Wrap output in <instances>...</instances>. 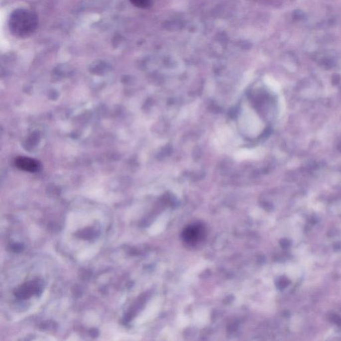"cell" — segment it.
Instances as JSON below:
<instances>
[{"label":"cell","instance_id":"obj_1","mask_svg":"<svg viewBox=\"0 0 341 341\" xmlns=\"http://www.w3.org/2000/svg\"><path fill=\"white\" fill-rule=\"evenodd\" d=\"M38 25V18L32 11L25 8L15 9L8 21L9 31L17 38H25L34 33Z\"/></svg>","mask_w":341,"mask_h":341},{"label":"cell","instance_id":"obj_2","mask_svg":"<svg viewBox=\"0 0 341 341\" xmlns=\"http://www.w3.org/2000/svg\"><path fill=\"white\" fill-rule=\"evenodd\" d=\"M240 127L250 137H257L261 131L263 125L257 114L251 108L242 110L239 119Z\"/></svg>","mask_w":341,"mask_h":341},{"label":"cell","instance_id":"obj_3","mask_svg":"<svg viewBox=\"0 0 341 341\" xmlns=\"http://www.w3.org/2000/svg\"><path fill=\"white\" fill-rule=\"evenodd\" d=\"M233 139L234 135L232 130L229 127H225L217 132L214 143L218 148L225 149L227 147H230V145L232 144L231 140Z\"/></svg>","mask_w":341,"mask_h":341},{"label":"cell","instance_id":"obj_4","mask_svg":"<svg viewBox=\"0 0 341 341\" xmlns=\"http://www.w3.org/2000/svg\"><path fill=\"white\" fill-rule=\"evenodd\" d=\"M41 286L37 282H30L25 284L21 288L17 290L15 295L21 299H25L33 294H41Z\"/></svg>","mask_w":341,"mask_h":341},{"label":"cell","instance_id":"obj_5","mask_svg":"<svg viewBox=\"0 0 341 341\" xmlns=\"http://www.w3.org/2000/svg\"><path fill=\"white\" fill-rule=\"evenodd\" d=\"M263 153V150L261 148L242 149L234 153V157L236 161L249 160L259 159Z\"/></svg>","mask_w":341,"mask_h":341},{"label":"cell","instance_id":"obj_6","mask_svg":"<svg viewBox=\"0 0 341 341\" xmlns=\"http://www.w3.org/2000/svg\"><path fill=\"white\" fill-rule=\"evenodd\" d=\"M204 228L202 227L199 226H194L189 227L185 230L183 233V237L185 240L189 242H195L199 241L202 239L203 236L204 235Z\"/></svg>","mask_w":341,"mask_h":341},{"label":"cell","instance_id":"obj_7","mask_svg":"<svg viewBox=\"0 0 341 341\" xmlns=\"http://www.w3.org/2000/svg\"><path fill=\"white\" fill-rule=\"evenodd\" d=\"M15 165L19 169L23 170L35 172L39 168V164L37 161L27 157H19L15 161Z\"/></svg>","mask_w":341,"mask_h":341},{"label":"cell","instance_id":"obj_8","mask_svg":"<svg viewBox=\"0 0 341 341\" xmlns=\"http://www.w3.org/2000/svg\"><path fill=\"white\" fill-rule=\"evenodd\" d=\"M134 6L139 8H147L151 4V0H129Z\"/></svg>","mask_w":341,"mask_h":341},{"label":"cell","instance_id":"obj_9","mask_svg":"<svg viewBox=\"0 0 341 341\" xmlns=\"http://www.w3.org/2000/svg\"><path fill=\"white\" fill-rule=\"evenodd\" d=\"M13 250L15 251H21L22 250V247L21 245H14L13 246Z\"/></svg>","mask_w":341,"mask_h":341}]
</instances>
